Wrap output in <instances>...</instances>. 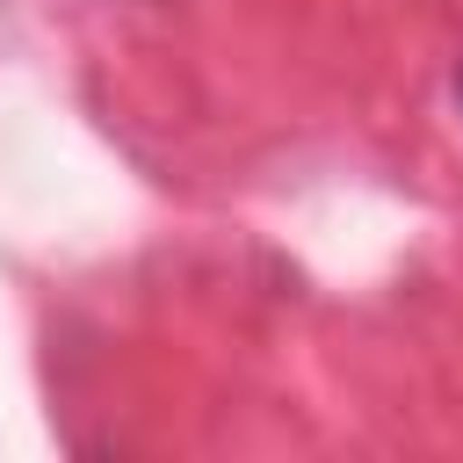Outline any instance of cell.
I'll return each mask as SVG.
<instances>
[{"mask_svg":"<svg viewBox=\"0 0 463 463\" xmlns=\"http://www.w3.org/2000/svg\"><path fill=\"white\" fill-rule=\"evenodd\" d=\"M456 101H463V65H456Z\"/></svg>","mask_w":463,"mask_h":463,"instance_id":"obj_1","label":"cell"}]
</instances>
